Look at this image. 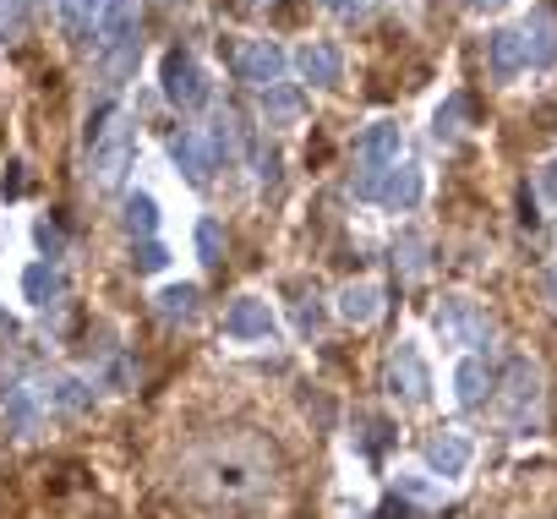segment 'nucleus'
Segmentation results:
<instances>
[{
  "label": "nucleus",
  "instance_id": "1",
  "mask_svg": "<svg viewBox=\"0 0 557 519\" xmlns=\"http://www.w3.org/2000/svg\"><path fill=\"white\" fill-rule=\"evenodd\" d=\"M273 475H278V454L257 432H208L175 465L181 492L197 497V503H208V508L257 503V497L273 492Z\"/></svg>",
  "mask_w": 557,
  "mask_h": 519
},
{
  "label": "nucleus",
  "instance_id": "2",
  "mask_svg": "<svg viewBox=\"0 0 557 519\" xmlns=\"http://www.w3.org/2000/svg\"><path fill=\"white\" fill-rule=\"evenodd\" d=\"M535 410H541V367L530 356H513L503 367V416H508V427L530 432Z\"/></svg>",
  "mask_w": 557,
  "mask_h": 519
},
{
  "label": "nucleus",
  "instance_id": "3",
  "mask_svg": "<svg viewBox=\"0 0 557 519\" xmlns=\"http://www.w3.org/2000/svg\"><path fill=\"white\" fill-rule=\"evenodd\" d=\"M230 66H235V77L246 83V88H257V94H268V88H278L285 83V50H278L273 39H240L235 45V55H230Z\"/></svg>",
  "mask_w": 557,
  "mask_h": 519
},
{
  "label": "nucleus",
  "instance_id": "4",
  "mask_svg": "<svg viewBox=\"0 0 557 519\" xmlns=\"http://www.w3.org/2000/svg\"><path fill=\"white\" fill-rule=\"evenodd\" d=\"M159 83H164V99H170L175 110H202V104L213 99L208 72H202L186 50H170V55L159 61Z\"/></svg>",
  "mask_w": 557,
  "mask_h": 519
},
{
  "label": "nucleus",
  "instance_id": "5",
  "mask_svg": "<svg viewBox=\"0 0 557 519\" xmlns=\"http://www.w3.org/2000/svg\"><path fill=\"white\" fill-rule=\"evenodd\" d=\"M132 159H137V126L115 115V126H110L104 143L94 148V175H99V186H121L126 170H132Z\"/></svg>",
  "mask_w": 557,
  "mask_h": 519
},
{
  "label": "nucleus",
  "instance_id": "6",
  "mask_svg": "<svg viewBox=\"0 0 557 519\" xmlns=\"http://www.w3.org/2000/svg\"><path fill=\"white\" fill-rule=\"evenodd\" d=\"M388 388H394L405 405H426V399H432V372H426L416 339H399V350H394V361H388Z\"/></svg>",
  "mask_w": 557,
  "mask_h": 519
},
{
  "label": "nucleus",
  "instance_id": "7",
  "mask_svg": "<svg viewBox=\"0 0 557 519\" xmlns=\"http://www.w3.org/2000/svg\"><path fill=\"white\" fill-rule=\"evenodd\" d=\"M437 334H443L448 345H486L492 323H486V312H481L475 301H465V296H448V301L437 307Z\"/></svg>",
  "mask_w": 557,
  "mask_h": 519
},
{
  "label": "nucleus",
  "instance_id": "8",
  "mask_svg": "<svg viewBox=\"0 0 557 519\" xmlns=\"http://www.w3.org/2000/svg\"><path fill=\"white\" fill-rule=\"evenodd\" d=\"M486 66L497 83H513L524 66H530V45H524V28H497L486 34Z\"/></svg>",
  "mask_w": 557,
  "mask_h": 519
},
{
  "label": "nucleus",
  "instance_id": "9",
  "mask_svg": "<svg viewBox=\"0 0 557 519\" xmlns=\"http://www.w3.org/2000/svg\"><path fill=\"white\" fill-rule=\"evenodd\" d=\"M399 148H405L399 121H372V126L356 137V159H361L367 170H394V164H399Z\"/></svg>",
  "mask_w": 557,
  "mask_h": 519
},
{
  "label": "nucleus",
  "instance_id": "10",
  "mask_svg": "<svg viewBox=\"0 0 557 519\" xmlns=\"http://www.w3.org/2000/svg\"><path fill=\"white\" fill-rule=\"evenodd\" d=\"M273 307L268 301H257V296H240V301H230V312H224V334L230 339H240V345H251V339H273Z\"/></svg>",
  "mask_w": 557,
  "mask_h": 519
},
{
  "label": "nucleus",
  "instance_id": "11",
  "mask_svg": "<svg viewBox=\"0 0 557 519\" xmlns=\"http://www.w3.org/2000/svg\"><path fill=\"white\" fill-rule=\"evenodd\" d=\"M0 427H7L12 437H34L45 427V399L34 388H7L0 394Z\"/></svg>",
  "mask_w": 557,
  "mask_h": 519
},
{
  "label": "nucleus",
  "instance_id": "12",
  "mask_svg": "<svg viewBox=\"0 0 557 519\" xmlns=\"http://www.w3.org/2000/svg\"><path fill=\"white\" fill-rule=\"evenodd\" d=\"M296 72H301L312 88H334V83L345 77V55H339V45L307 39V45L296 50Z\"/></svg>",
  "mask_w": 557,
  "mask_h": 519
},
{
  "label": "nucleus",
  "instance_id": "13",
  "mask_svg": "<svg viewBox=\"0 0 557 519\" xmlns=\"http://www.w3.org/2000/svg\"><path fill=\"white\" fill-rule=\"evenodd\" d=\"M470 459H475V443L465 437V432H437L432 443H426V465H432V475H465L470 470Z\"/></svg>",
  "mask_w": 557,
  "mask_h": 519
},
{
  "label": "nucleus",
  "instance_id": "14",
  "mask_svg": "<svg viewBox=\"0 0 557 519\" xmlns=\"http://www.w3.org/2000/svg\"><path fill=\"white\" fill-rule=\"evenodd\" d=\"M132 28H137V0H104V7H99V28H94V39H99V50H115V45L137 39Z\"/></svg>",
  "mask_w": 557,
  "mask_h": 519
},
{
  "label": "nucleus",
  "instance_id": "15",
  "mask_svg": "<svg viewBox=\"0 0 557 519\" xmlns=\"http://www.w3.org/2000/svg\"><path fill=\"white\" fill-rule=\"evenodd\" d=\"M421 170L416 164H394V170H383V191H377V202L383 208H394V213H410L416 202H421Z\"/></svg>",
  "mask_w": 557,
  "mask_h": 519
},
{
  "label": "nucleus",
  "instance_id": "16",
  "mask_svg": "<svg viewBox=\"0 0 557 519\" xmlns=\"http://www.w3.org/2000/svg\"><path fill=\"white\" fill-rule=\"evenodd\" d=\"M377 312H383V291H377L372 280H356V285H345V291H339V318H345L350 329L377 323Z\"/></svg>",
  "mask_w": 557,
  "mask_h": 519
},
{
  "label": "nucleus",
  "instance_id": "17",
  "mask_svg": "<svg viewBox=\"0 0 557 519\" xmlns=\"http://www.w3.org/2000/svg\"><path fill=\"white\" fill-rule=\"evenodd\" d=\"M492 388H497V378H492V367H486L481 356H465V361L454 367V399H459L465 410H475Z\"/></svg>",
  "mask_w": 557,
  "mask_h": 519
},
{
  "label": "nucleus",
  "instance_id": "18",
  "mask_svg": "<svg viewBox=\"0 0 557 519\" xmlns=\"http://www.w3.org/2000/svg\"><path fill=\"white\" fill-rule=\"evenodd\" d=\"M170 159H175V170H181L191 186H202V181H208V170H213V153L202 148V137H197V132H175V137H170Z\"/></svg>",
  "mask_w": 557,
  "mask_h": 519
},
{
  "label": "nucleus",
  "instance_id": "19",
  "mask_svg": "<svg viewBox=\"0 0 557 519\" xmlns=\"http://www.w3.org/2000/svg\"><path fill=\"white\" fill-rule=\"evenodd\" d=\"M301 115H307V88L278 83V88L262 94V121H268V126H296Z\"/></svg>",
  "mask_w": 557,
  "mask_h": 519
},
{
  "label": "nucleus",
  "instance_id": "20",
  "mask_svg": "<svg viewBox=\"0 0 557 519\" xmlns=\"http://www.w3.org/2000/svg\"><path fill=\"white\" fill-rule=\"evenodd\" d=\"M23 296H28V307H55L61 296H66V280H61V269L55 263H28L23 269Z\"/></svg>",
  "mask_w": 557,
  "mask_h": 519
},
{
  "label": "nucleus",
  "instance_id": "21",
  "mask_svg": "<svg viewBox=\"0 0 557 519\" xmlns=\"http://www.w3.org/2000/svg\"><path fill=\"white\" fill-rule=\"evenodd\" d=\"M524 45H530V66H552V61H557V17H552L546 7L530 12V23H524Z\"/></svg>",
  "mask_w": 557,
  "mask_h": 519
},
{
  "label": "nucleus",
  "instance_id": "22",
  "mask_svg": "<svg viewBox=\"0 0 557 519\" xmlns=\"http://www.w3.org/2000/svg\"><path fill=\"white\" fill-rule=\"evenodd\" d=\"M153 307H159L164 323H197V312H202V291H197V285H164V291L153 296Z\"/></svg>",
  "mask_w": 557,
  "mask_h": 519
},
{
  "label": "nucleus",
  "instance_id": "23",
  "mask_svg": "<svg viewBox=\"0 0 557 519\" xmlns=\"http://www.w3.org/2000/svg\"><path fill=\"white\" fill-rule=\"evenodd\" d=\"M121 224H126L137 240H153V230H159V202H153V191H126V197H121Z\"/></svg>",
  "mask_w": 557,
  "mask_h": 519
},
{
  "label": "nucleus",
  "instance_id": "24",
  "mask_svg": "<svg viewBox=\"0 0 557 519\" xmlns=\"http://www.w3.org/2000/svg\"><path fill=\"white\" fill-rule=\"evenodd\" d=\"M465 121H470V94H448V99L432 110V137H437V143H448V137H459V132H465Z\"/></svg>",
  "mask_w": 557,
  "mask_h": 519
},
{
  "label": "nucleus",
  "instance_id": "25",
  "mask_svg": "<svg viewBox=\"0 0 557 519\" xmlns=\"http://www.w3.org/2000/svg\"><path fill=\"white\" fill-rule=\"evenodd\" d=\"M137 61H143V45L137 39H126V45H115V50H104V61H99V72H104V83L110 88H121L132 72H137Z\"/></svg>",
  "mask_w": 557,
  "mask_h": 519
},
{
  "label": "nucleus",
  "instance_id": "26",
  "mask_svg": "<svg viewBox=\"0 0 557 519\" xmlns=\"http://www.w3.org/2000/svg\"><path fill=\"white\" fill-rule=\"evenodd\" d=\"M356 421H361L356 443H361V454L377 465V459H383V448L394 443V421H383V416H356Z\"/></svg>",
  "mask_w": 557,
  "mask_h": 519
},
{
  "label": "nucleus",
  "instance_id": "27",
  "mask_svg": "<svg viewBox=\"0 0 557 519\" xmlns=\"http://www.w3.org/2000/svg\"><path fill=\"white\" fill-rule=\"evenodd\" d=\"M50 405H55V410H88V405H94V383H83V378H55V383H50Z\"/></svg>",
  "mask_w": 557,
  "mask_h": 519
},
{
  "label": "nucleus",
  "instance_id": "28",
  "mask_svg": "<svg viewBox=\"0 0 557 519\" xmlns=\"http://www.w3.org/2000/svg\"><path fill=\"white\" fill-rule=\"evenodd\" d=\"M55 7H61L66 34H94V28H99V7H104V0H55Z\"/></svg>",
  "mask_w": 557,
  "mask_h": 519
},
{
  "label": "nucleus",
  "instance_id": "29",
  "mask_svg": "<svg viewBox=\"0 0 557 519\" xmlns=\"http://www.w3.org/2000/svg\"><path fill=\"white\" fill-rule=\"evenodd\" d=\"M394 492L410 497V503H443V486H437L432 475H421V470H399V475H394Z\"/></svg>",
  "mask_w": 557,
  "mask_h": 519
},
{
  "label": "nucleus",
  "instance_id": "30",
  "mask_svg": "<svg viewBox=\"0 0 557 519\" xmlns=\"http://www.w3.org/2000/svg\"><path fill=\"white\" fill-rule=\"evenodd\" d=\"M197 257H202L208 269L224 263V224L219 219H197Z\"/></svg>",
  "mask_w": 557,
  "mask_h": 519
},
{
  "label": "nucleus",
  "instance_id": "31",
  "mask_svg": "<svg viewBox=\"0 0 557 519\" xmlns=\"http://www.w3.org/2000/svg\"><path fill=\"white\" fill-rule=\"evenodd\" d=\"M132 269L137 274H164L170 269V246L164 240H137L132 246Z\"/></svg>",
  "mask_w": 557,
  "mask_h": 519
},
{
  "label": "nucleus",
  "instance_id": "32",
  "mask_svg": "<svg viewBox=\"0 0 557 519\" xmlns=\"http://www.w3.org/2000/svg\"><path fill=\"white\" fill-rule=\"evenodd\" d=\"M394 263H399L410 280H421V274H426V240H421V235H399V246H394Z\"/></svg>",
  "mask_w": 557,
  "mask_h": 519
},
{
  "label": "nucleus",
  "instance_id": "33",
  "mask_svg": "<svg viewBox=\"0 0 557 519\" xmlns=\"http://www.w3.org/2000/svg\"><path fill=\"white\" fill-rule=\"evenodd\" d=\"M235 132H240V126H235V115H219V121H213V132H208V153L230 164V159H235Z\"/></svg>",
  "mask_w": 557,
  "mask_h": 519
},
{
  "label": "nucleus",
  "instance_id": "34",
  "mask_svg": "<svg viewBox=\"0 0 557 519\" xmlns=\"http://www.w3.org/2000/svg\"><path fill=\"white\" fill-rule=\"evenodd\" d=\"M34 240H39V251H45V263L66 257V230H61L55 219H39V224H34Z\"/></svg>",
  "mask_w": 557,
  "mask_h": 519
},
{
  "label": "nucleus",
  "instance_id": "35",
  "mask_svg": "<svg viewBox=\"0 0 557 519\" xmlns=\"http://www.w3.org/2000/svg\"><path fill=\"white\" fill-rule=\"evenodd\" d=\"M0 191H7V197H23V191H28V164H23V159L7 164V175H0Z\"/></svg>",
  "mask_w": 557,
  "mask_h": 519
},
{
  "label": "nucleus",
  "instance_id": "36",
  "mask_svg": "<svg viewBox=\"0 0 557 519\" xmlns=\"http://www.w3.org/2000/svg\"><path fill=\"white\" fill-rule=\"evenodd\" d=\"M535 191H541L546 202H557V153H552V159L535 170Z\"/></svg>",
  "mask_w": 557,
  "mask_h": 519
},
{
  "label": "nucleus",
  "instance_id": "37",
  "mask_svg": "<svg viewBox=\"0 0 557 519\" xmlns=\"http://www.w3.org/2000/svg\"><path fill=\"white\" fill-rule=\"evenodd\" d=\"M296 329H301V334H307V339H312V334H318V329H323V307H318V301H307V307H301V312H296Z\"/></svg>",
  "mask_w": 557,
  "mask_h": 519
},
{
  "label": "nucleus",
  "instance_id": "38",
  "mask_svg": "<svg viewBox=\"0 0 557 519\" xmlns=\"http://www.w3.org/2000/svg\"><path fill=\"white\" fill-rule=\"evenodd\" d=\"M257 181H278V153H257Z\"/></svg>",
  "mask_w": 557,
  "mask_h": 519
},
{
  "label": "nucleus",
  "instance_id": "39",
  "mask_svg": "<svg viewBox=\"0 0 557 519\" xmlns=\"http://www.w3.org/2000/svg\"><path fill=\"white\" fill-rule=\"evenodd\" d=\"M318 7H329V12H356L361 0H318Z\"/></svg>",
  "mask_w": 557,
  "mask_h": 519
},
{
  "label": "nucleus",
  "instance_id": "40",
  "mask_svg": "<svg viewBox=\"0 0 557 519\" xmlns=\"http://www.w3.org/2000/svg\"><path fill=\"white\" fill-rule=\"evenodd\" d=\"M546 301L557 307V269H546Z\"/></svg>",
  "mask_w": 557,
  "mask_h": 519
},
{
  "label": "nucleus",
  "instance_id": "41",
  "mask_svg": "<svg viewBox=\"0 0 557 519\" xmlns=\"http://www.w3.org/2000/svg\"><path fill=\"white\" fill-rule=\"evenodd\" d=\"M470 7H475V12H486V7H503V0H470Z\"/></svg>",
  "mask_w": 557,
  "mask_h": 519
}]
</instances>
